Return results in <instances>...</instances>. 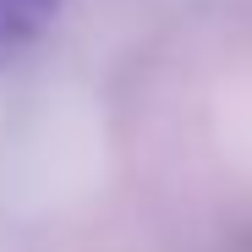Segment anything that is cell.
<instances>
[{
	"label": "cell",
	"mask_w": 252,
	"mask_h": 252,
	"mask_svg": "<svg viewBox=\"0 0 252 252\" xmlns=\"http://www.w3.org/2000/svg\"><path fill=\"white\" fill-rule=\"evenodd\" d=\"M61 11V0H0V66L17 61Z\"/></svg>",
	"instance_id": "6da1fadb"
}]
</instances>
